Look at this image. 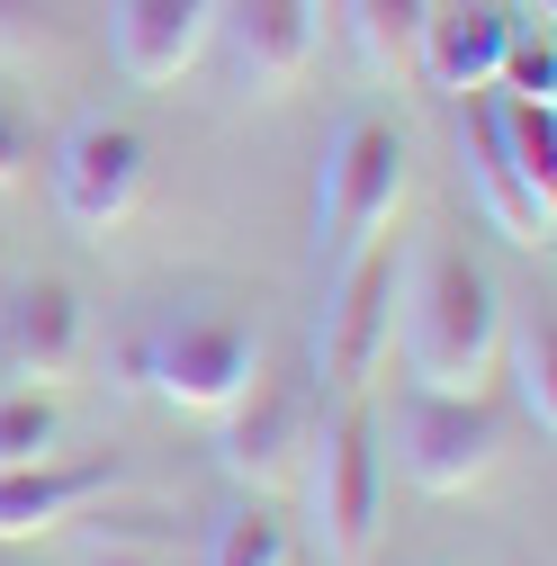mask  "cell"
Masks as SVG:
<instances>
[{"label": "cell", "mask_w": 557, "mask_h": 566, "mask_svg": "<svg viewBox=\"0 0 557 566\" xmlns=\"http://www.w3.org/2000/svg\"><path fill=\"white\" fill-rule=\"evenodd\" d=\"M404 369L413 387H441V396H485L504 360V297L450 234H432L423 252L404 261Z\"/></svg>", "instance_id": "cell-1"}, {"label": "cell", "mask_w": 557, "mask_h": 566, "mask_svg": "<svg viewBox=\"0 0 557 566\" xmlns=\"http://www.w3.org/2000/svg\"><path fill=\"white\" fill-rule=\"evenodd\" d=\"M404 180H413L404 135L387 117H341V135L324 145V171H315V243H324L333 270L351 261V252H369L396 226Z\"/></svg>", "instance_id": "cell-2"}, {"label": "cell", "mask_w": 557, "mask_h": 566, "mask_svg": "<svg viewBox=\"0 0 557 566\" xmlns=\"http://www.w3.org/2000/svg\"><path fill=\"white\" fill-rule=\"evenodd\" d=\"M315 468H306V504H315V548L324 566H369L378 531H387V450L378 422L360 405H341L333 422H315Z\"/></svg>", "instance_id": "cell-3"}, {"label": "cell", "mask_w": 557, "mask_h": 566, "mask_svg": "<svg viewBox=\"0 0 557 566\" xmlns=\"http://www.w3.org/2000/svg\"><path fill=\"white\" fill-rule=\"evenodd\" d=\"M396 297H404V252L387 234L333 270V297H324V387L333 396H369L378 360L396 350Z\"/></svg>", "instance_id": "cell-4"}, {"label": "cell", "mask_w": 557, "mask_h": 566, "mask_svg": "<svg viewBox=\"0 0 557 566\" xmlns=\"http://www.w3.org/2000/svg\"><path fill=\"white\" fill-rule=\"evenodd\" d=\"M396 459L423 494H467L504 468V422L485 396H441V387H413L396 413Z\"/></svg>", "instance_id": "cell-5"}, {"label": "cell", "mask_w": 557, "mask_h": 566, "mask_svg": "<svg viewBox=\"0 0 557 566\" xmlns=\"http://www.w3.org/2000/svg\"><path fill=\"white\" fill-rule=\"evenodd\" d=\"M135 369H145V387L162 405H180V413H225L252 387V369H261V342L234 315H180V324H162L145 342Z\"/></svg>", "instance_id": "cell-6"}, {"label": "cell", "mask_w": 557, "mask_h": 566, "mask_svg": "<svg viewBox=\"0 0 557 566\" xmlns=\"http://www.w3.org/2000/svg\"><path fill=\"white\" fill-rule=\"evenodd\" d=\"M315 378H297V369H252V387L217 413V459H225V476H243V485H278L297 468V450L315 441Z\"/></svg>", "instance_id": "cell-7"}, {"label": "cell", "mask_w": 557, "mask_h": 566, "mask_svg": "<svg viewBox=\"0 0 557 566\" xmlns=\"http://www.w3.org/2000/svg\"><path fill=\"white\" fill-rule=\"evenodd\" d=\"M91 360V306L73 279H19L0 297V378L10 387H63Z\"/></svg>", "instance_id": "cell-8"}, {"label": "cell", "mask_w": 557, "mask_h": 566, "mask_svg": "<svg viewBox=\"0 0 557 566\" xmlns=\"http://www.w3.org/2000/svg\"><path fill=\"white\" fill-rule=\"evenodd\" d=\"M145 198V135L117 117H82L54 145V207L73 234H108L126 207Z\"/></svg>", "instance_id": "cell-9"}, {"label": "cell", "mask_w": 557, "mask_h": 566, "mask_svg": "<svg viewBox=\"0 0 557 566\" xmlns=\"http://www.w3.org/2000/svg\"><path fill=\"white\" fill-rule=\"evenodd\" d=\"M459 171H467V189H476V217L495 226L513 252H548L557 207H539V198L522 189V171H513V154H504V135H495V108H485V91L459 99Z\"/></svg>", "instance_id": "cell-10"}, {"label": "cell", "mask_w": 557, "mask_h": 566, "mask_svg": "<svg viewBox=\"0 0 557 566\" xmlns=\"http://www.w3.org/2000/svg\"><path fill=\"white\" fill-rule=\"evenodd\" d=\"M504 45H513V19L495 0H432V28H423V54H413V73L450 99H476L495 91L504 73Z\"/></svg>", "instance_id": "cell-11"}, {"label": "cell", "mask_w": 557, "mask_h": 566, "mask_svg": "<svg viewBox=\"0 0 557 566\" xmlns=\"http://www.w3.org/2000/svg\"><path fill=\"white\" fill-rule=\"evenodd\" d=\"M217 19H225V0H117V63H126V82H145V91L180 82L207 54Z\"/></svg>", "instance_id": "cell-12"}, {"label": "cell", "mask_w": 557, "mask_h": 566, "mask_svg": "<svg viewBox=\"0 0 557 566\" xmlns=\"http://www.w3.org/2000/svg\"><path fill=\"white\" fill-rule=\"evenodd\" d=\"M117 476H126L117 459H36V468H0V539H45V531H63V522H82Z\"/></svg>", "instance_id": "cell-13"}, {"label": "cell", "mask_w": 557, "mask_h": 566, "mask_svg": "<svg viewBox=\"0 0 557 566\" xmlns=\"http://www.w3.org/2000/svg\"><path fill=\"white\" fill-rule=\"evenodd\" d=\"M234 54L252 91H297L315 63V10L306 0H234Z\"/></svg>", "instance_id": "cell-14"}, {"label": "cell", "mask_w": 557, "mask_h": 566, "mask_svg": "<svg viewBox=\"0 0 557 566\" xmlns=\"http://www.w3.org/2000/svg\"><path fill=\"white\" fill-rule=\"evenodd\" d=\"M341 28H351L360 63L378 82L413 73V54H423V28H432V0H341Z\"/></svg>", "instance_id": "cell-15"}, {"label": "cell", "mask_w": 557, "mask_h": 566, "mask_svg": "<svg viewBox=\"0 0 557 566\" xmlns=\"http://www.w3.org/2000/svg\"><path fill=\"white\" fill-rule=\"evenodd\" d=\"M504 360H513L522 413L539 422V432H557V324H548V306L522 315V324H504Z\"/></svg>", "instance_id": "cell-16"}, {"label": "cell", "mask_w": 557, "mask_h": 566, "mask_svg": "<svg viewBox=\"0 0 557 566\" xmlns=\"http://www.w3.org/2000/svg\"><path fill=\"white\" fill-rule=\"evenodd\" d=\"M63 441V413L45 405V387H0V468H36Z\"/></svg>", "instance_id": "cell-17"}, {"label": "cell", "mask_w": 557, "mask_h": 566, "mask_svg": "<svg viewBox=\"0 0 557 566\" xmlns=\"http://www.w3.org/2000/svg\"><path fill=\"white\" fill-rule=\"evenodd\" d=\"M207 566H288V522H278L270 504L225 513L217 539H207Z\"/></svg>", "instance_id": "cell-18"}, {"label": "cell", "mask_w": 557, "mask_h": 566, "mask_svg": "<svg viewBox=\"0 0 557 566\" xmlns=\"http://www.w3.org/2000/svg\"><path fill=\"white\" fill-rule=\"evenodd\" d=\"M495 82H504L513 99H548V108H557V54H548V36H513Z\"/></svg>", "instance_id": "cell-19"}, {"label": "cell", "mask_w": 557, "mask_h": 566, "mask_svg": "<svg viewBox=\"0 0 557 566\" xmlns=\"http://www.w3.org/2000/svg\"><path fill=\"white\" fill-rule=\"evenodd\" d=\"M54 36V0H0V63H28Z\"/></svg>", "instance_id": "cell-20"}, {"label": "cell", "mask_w": 557, "mask_h": 566, "mask_svg": "<svg viewBox=\"0 0 557 566\" xmlns=\"http://www.w3.org/2000/svg\"><path fill=\"white\" fill-rule=\"evenodd\" d=\"M36 171V126H28V108L0 91V189H19Z\"/></svg>", "instance_id": "cell-21"}, {"label": "cell", "mask_w": 557, "mask_h": 566, "mask_svg": "<svg viewBox=\"0 0 557 566\" xmlns=\"http://www.w3.org/2000/svg\"><path fill=\"white\" fill-rule=\"evenodd\" d=\"M82 566H171V557H162V548H117V539H108V548H91Z\"/></svg>", "instance_id": "cell-22"}, {"label": "cell", "mask_w": 557, "mask_h": 566, "mask_svg": "<svg viewBox=\"0 0 557 566\" xmlns=\"http://www.w3.org/2000/svg\"><path fill=\"white\" fill-rule=\"evenodd\" d=\"M306 10H315V28H324V19H341V0H306Z\"/></svg>", "instance_id": "cell-23"}, {"label": "cell", "mask_w": 557, "mask_h": 566, "mask_svg": "<svg viewBox=\"0 0 557 566\" xmlns=\"http://www.w3.org/2000/svg\"><path fill=\"white\" fill-rule=\"evenodd\" d=\"M522 10H539V19H548V0H522Z\"/></svg>", "instance_id": "cell-24"}]
</instances>
